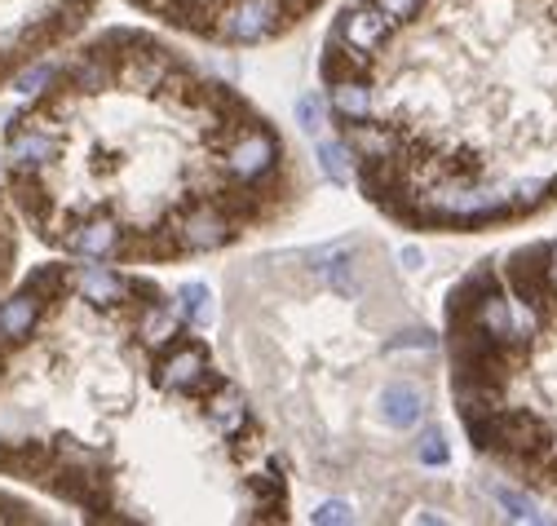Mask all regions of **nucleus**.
Instances as JSON below:
<instances>
[{
  "label": "nucleus",
  "mask_w": 557,
  "mask_h": 526,
  "mask_svg": "<svg viewBox=\"0 0 557 526\" xmlns=\"http://www.w3.org/2000/svg\"><path fill=\"white\" fill-rule=\"evenodd\" d=\"M0 478L107 526H278L293 469L160 279L85 256L0 297Z\"/></svg>",
  "instance_id": "f257e3e1"
},
{
  "label": "nucleus",
  "mask_w": 557,
  "mask_h": 526,
  "mask_svg": "<svg viewBox=\"0 0 557 526\" xmlns=\"http://www.w3.org/2000/svg\"><path fill=\"white\" fill-rule=\"evenodd\" d=\"M5 190L58 256L182 266L288 226L314 177L244 89L147 27H102L10 115Z\"/></svg>",
  "instance_id": "f03ea898"
},
{
  "label": "nucleus",
  "mask_w": 557,
  "mask_h": 526,
  "mask_svg": "<svg viewBox=\"0 0 557 526\" xmlns=\"http://www.w3.org/2000/svg\"><path fill=\"white\" fill-rule=\"evenodd\" d=\"M319 85L398 230L482 235L557 204V0H341Z\"/></svg>",
  "instance_id": "7ed1b4c3"
},
{
  "label": "nucleus",
  "mask_w": 557,
  "mask_h": 526,
  "mask_svg": "<svg viewBox=\"0 0 557 526\" xmlns=\"http://www.w3.org/2000/svg\"><path fill=\"white\" fill-rule=\"evenodd\" d=\"M226 350L293 478L403 517L447 359L376 235L235 261Z\"/></svg>",
  "instance_id": "20e7f679"
},
{
  "label": "nucleus",
  "mask_w": 557,
  "mask_h": 526,
  "mask_svg": "<svg viewBox=\"0 0 557 526\" xmlns=\"http://www.w3.org/2000/svg\"><path fill=\"white\" fill-rule=\"evenodd\" d=\"M443 359L469 447L557 496V239L473 261L443 301Z\"/></svg>",
  "instance_id": "39448f33"
},
{
  "label": "nucleus",
  "mask_w": 557,
  "mask_h": 526,
  "mask_svg": "<svg viewBox=\"0 0 557 526\" xmlns=\"http://www.w3.org/2000/svg\"><path fill=\"white\" fill-rule=\"evenodd\" d=\"M160 27L213 45V49H265L301 32L327 0H124Z\"/></svg>",
  "instance_id": "423d86ee"
},
{
  "label": "nucleus",
  "mask_w": 557,
  "mask_h": 526,
  "mask_svg": "<svg viewBox=\"0 0 557 526\" xmlns=\"http://www.w3.org/2000/svg\"><path fill=\"white\" fill-rule=\"evenodd\" d=\"M98 10L102 0H0V93L49 53L72 49Z\"/></svg>",
  "instance_id": "0eeeda50"
},
{
  "label": "nucleus",
  "mask_w": 557,
  "mask_h": 526,
  "mask_svg": "<svg viewBox=\"0 0 557 526\" xmlns=\"http://www.w3.org/2000/svg\"><path fill=\"white\" fill-rule=\"evenodd\" d=\"M18 248H23V217L5 190V164H0V297L10 292L18 271Z\"/></svg>",
  "instance_id": "6e6552de"
},
{
  "label": "nucleus",
  "mask_w": 557,
  "mask_h": 526,
  "mask_svg": "<svg viewBox=\"0 0 557 526\" xmlns=\"http://www.w3.org/2000/svg\"><path fill=\"white\" fill-rule=\"evenodd\" d=\"M177 297H182L186 314H190V318L203 327V333H208V323H213V305H208L213 297H208V288H203V284H182V288H177Z\"/></svg>",
  "instance_id": "1a4fd4ad"
},
{
  "label": "nucleus",
  "mask_w": 557,
  "mask_h": 526,
  "mask_svg": "<svg viewBox=\"0 0 557 526\" xmlns=\"http://www.w3.org/2000/svg\"><path fill=\"white\" fill-rule=\"evenodd\" d=\"M0 522H49L36 504H27V500H18V496H5L0 491Z\"/></svg>",
  "instance_id": "9d476101"
},
{
  "label": "nucleus",
  "mask_w": 557,
  "mask_h": 526,
  "mask_svg": "<svg viewBox=\"0 0 557 526\" xmlns=\"http://www.w3.org/2000/svg\"><path fill=\"white\" fill-rule=\"evenodd\" d=\"M496 500L509 509V517H527V522H535V517H540V513H535V504H531L522 491H509V487H500V491H496Z\"/></svg>",
  "instance_id": "9b49d317"
},
{
  "label": "nucleus",
  "mask_w": 557,
  "mask_h": 526,
  "mask_svg": "<svg viewBox=\"0 0 557 526\" xmlns=\"http://www.w3.org/2000/svg\"><path fill=\"white\" fill-rule=\"evenodd\" d=\"M297 111H301V124L310 128V134H323V98H314V93H306L301 102H297Z\"/></svg>",
  "instance_id": "f8f14e48"
}]
</instances>
